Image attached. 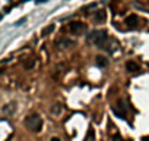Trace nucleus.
Segmentation results:
<instances>
[{
	"label": "nucleus",
	"instance_id": "1",
	"mask_svg": "<svg viewBox=\"0 0 149 141\" xmlns=\"http://www.w3.org/2000/svg\"><path fill=\"white\" fill-rule=\"evenodd\" d=\"M88 41L92 43V44H95V46H98L100 49H105V50L110 51V49H108V46H107V43L110 41V38H108V34H107L104 30L92 31V32L88 35Z\"/></svg>",
	"mask_w": 149,
	"mask_h": 141
},
{
	"label": "nucleus",
	"instance_id": "2",
	"mask_svg": "<svg viewBox=\"0 0 149 141\" xmlns=\"http://www.w3.org/2000/svg\"><path fill=\"white\" fill-rule=\"evenodd\" d=\"M25 125H26L28 129H31V131H34V132H40L41 128H42V119H41L40 115L34 113V115L26 116V119H25Z\"/></svg>",
	"mask_w": 149,
	"mask_h": 141
},
{
	"label": "nucleus",
	"instance_id": "3",
	"mask_svg": "<svg viewBox=\"0 0 149 141\" xmlns=\"http://www.w3.org/2000/svg\"><path fill=\"white\" fill-rule=\"evenodd\" d=\"M113 113H114L117 118L124 119V118H126V115H127V103H126V100L120 99V100L113 106Z\"/></svg>",
	"mask_w": 149,
	"mask_h": 141
},
{
	"label": "nucleus",
	"instance_id": "4",
	"mask_svg": "<svg viewBox=\"0 0 149 141\" xmlns=\"http://www.w3.org/2000/svg\"><path fill=\"white\" fill-rule=\"evenodd\" d=\"M84 31H85V24H82V22H70V25H69V32L70 34L78 35Z\"/></svg>",
	"mask_w": 149,
	"mask_h": 141
},
{
	"label": "nucleus",
	"instance_id": "5",
	"mask_svg": "<svg viewBox=\"0 0 149 141\" xmlns=\"http://www.w3.org/2000/svg\"><path fill=\"white\" fill-rule=\"evenodd\" d=\"M124 22H126V25H127L129 28H136L137 24H139V18H137L136 15H129Z\"/></svg>",
	"mask_w": 149,
	"mask_h": 141
},
{
	"label": "nucleus",
	"instance_id": "6",
	"mask_svg": "<svg viewBox=\"0 0 149 141\" xmlns=\"http://www.w3.org/2000/svg\"><path fill=\"white\" fill-rule=\"evenodd\" d=\"M105 18H107V13H105V11H97L95 13H94V21L97 22V24H102L104 21H105Z\"/></svg>",
	"mask_w": 149,
	"mask_h": 141
},
{
	"label": "nucleus",
	"instance_id": "7",
	"mask_svg": "<svg viewBox=\"0 0 149 141\" xmlns=\"http://www.w3.org/2000/svg\"><path fill=\"white\" fill-rule=\"evenodd\" d=\"M126 70H127V72H130V74H134V72H137V70H139V65L134 63L133 60H129L126 63Z\"/></svg>",
	"mask_w": 149,
	"mask_h": 141
},
{
	"label": "nucleus",
	"instance_id": "8",
	"mask_svg": "<svg viewBox=\"0 0 149 141\" xmlns=\"http://www.w3.org/2000/svg\"><path fill=\"white\" fill-rule=\"evenodd\" d=\"M22 65H24V68H25L26 70H29V69L34 68V65H35V59H34V57H25Z\"/></svg>",
	"mask_w": 149,
	"mask_h": 141
},
{
	"label": "nucleus",
	"instance_id": "9",
	"mask_svg": "<svg viewBox=\"0 0 149 141\" xmlns=\"http://www.w3.org/2000/svg\"><path fill=\"white\" fill-rule=\"evenodd\" d=\"M95 62H97V65H98L100 68H105V66L108 65V60H107V59H105L104 56H98Z\"/></svg>",
	"mask_w": 149,
	"mask_h": 141
},
{
	"label": "nucleus",
	"instance_id": "10",
	"mask_svg": "<svg viewBox=\"0 0 149 141\" xmlns=\"http://www.w3.org/2000/svg\"><path fill=\"white\" fill-rule=\"evenodd\" d=\"M50 110H51V113H53L54 116H58V115L61 113V106H60L58 103H57V104H53Z\"/></svg>",
	"mask_w": 149,
	"mask_h": 141
},
{
	"label": "nucleus",
	"instance_id": "11",
	"mask_svg": "<svg viewBox=\"0 0 149 141\" xmlns=\"http://www.w3.org/2000/svg\"><path fill=\"white\" fill-rule=\"evenodd\" d=\"M3 112H5V113H13V112H15V103H10V104L5 106V107H3Z\"/></svg>",
	"mask_w": 149,
	"mask_h": 141
},
{
	"label": "nucleus",
	"instance_id": "12",
	"mask_svg": "<svg viewBox=\"0 0 149 141\" xmlns=\"http://www.w3.org/2000/svg\"><path fill=\"white\" fill-rule=\"evenodd\" d=\"M53 30H54V24H50L47 28H44V30H42V35H48V34H51V32H53Z\"/></svg>",
	"mask_w": 149,
	"mask_h": 141
},
{
	"label": "nucleus",
	"instance_id": "13",
	"mask_svg": "<svg viewBox=\"0 0 149 141\" xmlns=\"http://www.w3.org/2000/svg\"><path fill=\"white\" fill-rule=\"evenodd\" d=\"M58 46L69 47V46H73V41H70V40H60V41H58Z\"/></svg>",
	"mask_w": 149,
	"mask_h": 141
},
{
	"label": "nucleus",
	"instance_id": "14",
	"mask_svg": "<svg viewBox=\"0 0 149 141\" xmlns=\"http://www.w3.org/2000/svg\"><path fill=\"white\" fill-rule=\"evenodd\" d=\"M91 140H94V129H92V128H91V129H88V134H86L85 141H91Z\"/></svg>",
	"mask_w": 149,
	"mask_h": 141
},
{
	"label": "nucleus",
	"instance_id": "15",
	"mask_svg": "<svg viewBox=\"0 0 149 141\" xmlns=\"http://www.w3.org/2000/svg\"><path fill=\"white\" fill-rule=\"evenodd\" d=\"M24 22H25V18H24V19H21V21H18V22H16V25H22Z\"/></svg>",
	"mask_w": 149,
	"mask_h": 141
},
{
	"label": "nucleus",
	"instance_id": "16",
	"mask_svg": "<svg viewBox=\"0 0 149 141\" xmlns=\"http://www.w3.org/2000/svg\"><path fill=\"white\" fill-rule=\"evenodd\" d=\"M50 141H60V138H57V137H53Z\"/></svg>",
	"mask_w": 149,
	"mask_h": 141
},
{
	"label": "nucleus",
	"instance_id": "17",
	"mask_svg": "<svg viewBox=\"0 0 149 141\" xmlns=\"http://www.w3.org/2000/svg\"><path fill=\"white\" fill-rule=\"evenodd\" d=\"M37 2L40 3V2H47V0H37Z\"/></svg>",
	"mask_w": 149,
	"mask_h": 141
},
{
	"label": "nucleus",
	"instance_id": "18",
	"mask_svg": "<svg viewBox=\"0 0 149 141\" xmlns=\"http://www.w3.org/2000/svg\"><path fill=\"white\" fill-rule=\"evenodd\" d=\"M3 18V13H0V19H2Z\"/></svg>",
	"mask_w": 149,
	"mask_h": 141
}]
</instances>
